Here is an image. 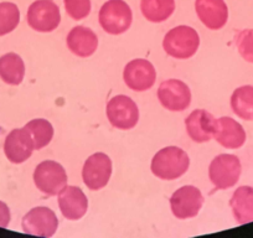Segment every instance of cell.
I'll list each match as a JSON object with an SVG mask.
<instances>
[{"label":"cell","mask_w":253,"mask_h":238,"mask_svg":"<svg viewBox=\"0 0 253 238\" xmlns=\"http://www.w3.org/2000/svg\"><path fill=\"white\" fill-rule=\"evenodd\" d=\"M195 10L201 23L210 30H220L228 20L225 0H196Z\"/></svg>","instance_id":"cell-16"},{"label":"cell","mask_w":253,"mask_h":238,"mask_svg":"<svg viewBox=\"0 0 253 238\" xmlns=\"http://www.w3.org/2000/svg\"><path fill=\"white\" fill-rule=\"evenodd\" d=\"M233 217L238 225L253 222V188L240 186L230 200Z\"/></svg>","instance_id":"cell-19"},{"label":"cell","mask_w":253,"mask_h":238,"mask_svg":"<svg viewBox=\"0 0 253 238\" xmlns=\"http://www.w3.org/2000/svg\"><path fill=\"white\" fill-rule=\"evenodd\" d=\"M29 26L38 33H51L61 23L60 8L53 0H35L28 9Z\"/></svg>","instance_id":"cell-7"},{"label":"cell","mask_w":253,"mask_h":238,"mask_svg":"<svg viewBox=\"0 0 253 238\" xmlns=\"http://www.w3.org/2000/svg\"><path fill=\"white\" fill-rule=\"evenodd\" d=\"M21 227L28 235L52 237L58 228V220L51 208L39 206L24 216Z\"/></svg>","instance_id":"cell-11"},{"label":"cell","mask_w":253,"mask_h":238,"mask_svg":"<svg viewBox=\"0 0 253 238\" xmlns=\"http://www.w3.org/2000/svg\"><path fill=\"white\" fill-rule=\"evenodd\" d=\"M124 83L135 92H144L152 88L157 79V71L152 62L144 58H135L126 64L123 71Z\"/></svg>","instance_id":"cell-10"},{"label":"cell","mask_w":253,"mask_h":238,"mask_svg":"<svg viewBox=\"0 0 253 238\" xmlns=\"http://www.w3.org/2000/svg\"><path fill=\"white\" fill-rule=\"evenodd\" d=\"M233 113L245 120H253V86H241L231 96Z\"/></svg>","instance_id":"cell-22"},{"label":"cell","mask_w":253,"mask_h":238,"mask_svg":"<svg viewBox=\"0 0 253 238\" xmlns=\"http://www.w3.org/2000/svg\"><path fill=\"white\" fill-rule=\"evenodd\" d=\"M106 113L109 123L121 130L133 129L139 120L138 106L132 98L124 94H119L109 99Z\"/></svg>","instance_id":"cell-6"},{"label":"cell","mask_w":253,"mask_h":238,"mask_svg":"<svg viewBox=\"0 0 253 238\" xmlns=\"http://www.w3.org/2000/svg\"><path fill=\"white\" fill-rule=\"evenodd\" d=\"M185 127L189 137L195 143H206L213 139L216 119L205 109H196L185 119Z\"/></svg>","instance_id":"cell-15"},{"label":"cell","mask_w":253,"mask_h":238,"mask_svg":"<svg viewBox=\"0 0 253 238\" xmlns=\"http://www.w3.org/2000/svg\"><path fill=\"white\" fill-rule=\"evenodd\" d=\"M98 20L107 34L121 35L132 25V9L124 0H108L99 9Z\"/></svg>","instance_id":"cell-3"},{"label":"cell","mask_w":253,"mask_h":238,"mask_svg":"<svg viewBox=\"0 0 253 238\" xmlns=\"http://www.w3.org/2000/svg\"><path fill=\"white\" fill-rule=\"evenodd\" d=\"M190 159L186 152L177 147L160 149L152 160V172L162 180H176L187 171Z\"/></svg>","instance_id":"cell-1"},{"label":"cell","mask_w":253,"mask_h":238,"mask_svg":"<svg viewBox=\"0 0 253 238\" xmlns=\"http://www.w3.org/2000/svg\"><path fill=\"white\" fill-rule=\"evenodd\" d=\"M66 13L74 20H82L91 13V0H63Z\"/></svg>","instance_id":"cell-26"},{"label":"cell","mask_w":253,"mask_h":238,"mask_svg":"<svg viewBox=\"0 0 253 238\" xmlns=\"http://www.w3.org/2000/svg\"><path fill=\"white\" fill-rule=\"evenodd\" d=\"M140 10L150 23H163L174 14L175 0H142Z\"/></svg>","instance_id":"cell-21"},{"label":"cell","mask_w":253,"mask_h":238,"mask_svg":"<svg viewBox=\"0 0 253 238\" xmlns=\"http://www.w3.org/2000/svg\"><path fill=\"white\" fill-rule=\"evenodd\" d=\"M242 172L240 159L232 154H220L211 161L209 177L216 190H227L238 183Z\"/></svg>","instance_id":"cell-4"},{"label":"cell","mask_w":253,"mask_h":238,"mask_svg":"<svg viewBox=\"0 0 253 238\" xmlns=\"http://www.w3.org/2000/svg\"><path fill=\"white\" fill-rule=\"evenodd\" d=\"M34 183L42 194L55 196L67 185L66 170L57 161L45 160L36 166Z\"/></svg>","instance_id":"cell-5"},{"label":"cell","mask_w":253,"mask_h":238,"mask_svg":"<svg viewBox=\"0 0 253 238\" xmlns=\"http://www.w3.org/2000/svg\"><path fill=\"white\" fill-rule=\"evenodd\" d=\"M20 23V10L18 5L9 1L0 3V36L10 34Z\"/></svg>","instance_id":"cell-24"},{"label":"cell","mask_w":253,"mask_h":238,"mask_svg":"<svg viewBox=\"0 0 253 238\" xmlns=\"http://www.w3.org/2000/svg\"><path fill=\"white\" fill-rule=\"evenodd\" d=\"M158 98L168 111L182 112L191 103V91L189 86L180 79H167L160 83Z\"/></svg>","instance_id":"cell-12"},{"label":"cell","mask_w":253,"mask_h":238,"mask_svg":"<svg viewBox=\"0 0 253 238\" xmlns=\"http://www.w3.org/2000/svg\"><path fill=\"white\" fill-rule=\"evenodd\" d=\"M25 128L30 133L31 138H33L35 150H40L42 148L47 147L51 140H52L53 127L46 119H33L28 124H25Z\"/></svg>","instance_id":"cell-23"},{"label":"cell","mask_w":253,"mask_h":238,"mask_svg":"<svg viewBox=\"0 0 253 238\" xmlns=\"http://www.w3.org/2000/svg\"><path fill=\"white\" fill-rule=\"evenodd\" d=\"M200 46V36L191 26L180 25L171 29L163 40L165 52L176 60L193 57Z\"/></svg>","instance_id":"cell-2"},{"label":"cell","mask_w":253,"mask_h":238,"mask_svg":"<svg viewBox=\"0 0 253 238\" xmlns=\"http://www.w3.org/2000/svg\"><path fill=\"white\" fill-rule=\"evenodd\" d=\"M25 76V64L18 53L9 52L0 57V79L6 84L19 86Z\"/></svg>","instance_id":"cell-20"},{"label":"cell","mask_w":253,"mask_h":238,"mask_svg":"<svg viewBox=\"0 0 253 238\" xmlns=\"http://www.w3.org/2000/svg\"><path fill=\"white\" fill-rule=\"evenodd\" d=\"M58 206L63 217L70 221H77L86 215L88 200L81 189L66 185L58 193Z\"/></svg>","instance_id":"cell-14"},{"label":"cell","mask_w":253,"mask_h":238,"mask_svg":"<svg viewBox=\"0 0 253 238\" xmlns=\"http://www.w3.org/2000/svg\"><path fill=\"white\" fill-rule=\"evenodd\" d=\"M112 175V160L104 153H96L84 161L82 179L89 190L97 191L109 183Z\"/></svg>","instance_id":"cell-9"},{"label":"cell","mask_w":253,"mask_h":238,"mask_svg":"<svg viewBox=\"0 0 253 238\" xmlns=\"http://www.w3.org/2000/svg\"><path fill=\"white\" fill-rule=\"evenodd\" d=\"M246 132L242 125L230 117L216 119L213 139L226 149H238L246 143Z\"/></svg>","instance_id":"cell-17"},{"label":"cell","mask_w":253,"mask_h":238,"mask_svg":"<svg viewBox=\"0 0 253 238\" xmlns=\"http://www.w3.org/2000/svg\"><path fill=\"white\" fill-rule=\"evenodd\" d=\"M203 194L198 188L186 185L177 189L170 198V207L172 215L179 220L194 218L199 215L204 205Z\"/></svg>","instance_id":"cell-8"},{"label":"cell","mask_w":253,"mask_h":238,"mask_svg":"<svg viewBox=\"0 0 253 238\" xmlns=\"http://www.w3.org/2000/svg\"><path fill=\"white\" fill-rule=\"evenodd\" d=\"M9 223H10V210L5 202L0 201V227L6 228Z\"/></svg>","instance_id":"cell-27"},{"label":"cell","mask_w":253,"mask_h":238,"mask_svg":"<svg viewBox=\"0 0 253 238\" xmlns=\"http://www.w3.org/2000/svg\"><path fill=\"white\" fill-rule=\"evenodd\" d=\"M69 50L79 57H89L98 47V38L93 30L86 26H75L66 39Z\"/></svg>","instance_id":"cell-18"},{"label":"cell","mask_w":253,"mask_h":238,"mask_svg":"<svg viewBox=\"0 0 253 238\" xmlns=\"http://www.w3.org/2000/svg\"><path fill=\"white\" fill-rule=\"evenodd\" d=\"M236 46L241 57L253 64V29L240 31L236 36Z\"/></svg>","instance_id":"cell-25"},{"label":"cell","mask_w":253,"mask_h":238,"mask_svg":"<svg viewBox=\"0 0 253 238\" xmlns=\"http://www.w3.org/2000/svg\"><path fill=\"white\" fill-rule=\"evenodd\" d=\"M35 150L34 140L25 127L13 129L4 142V153L13 164H21L31 157Z\"/></svg>","instance_id":"cell-13"}]
</instances>
